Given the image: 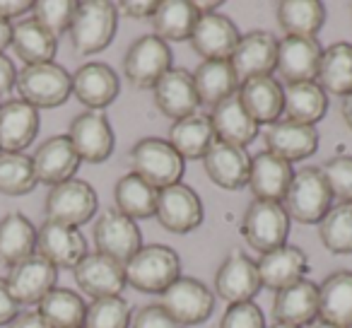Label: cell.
Wrapping results in <instances>:
<instances>
[{
    "instance_id": "6da1fadb",
    "label": "cell",
    "mask_w": 352,
    "mask_h": 328,
    "mask_svg": "<svg viewBox=\"0 0 352 328\" xmlns=\"http://www.w3.org/2000/svg\"><path fill=\"white\" fill-rule=\"evenodd\" d=\"M123 268L126 283L145 294H162L176 278H182V259L164 244H142Z\"/></svg>"
},
{
    "instance_id": "7a4b0ae2",
    "label": "cell",
    "mask_w": 352,
    "mask_h": 328,
    "mask_svg": "<svg viewBox=\"0 0 352 328\" xmlns=\"http://www.w3.org/2000/svg\"><path fill=\"white\" fill-rule=\"evenodd\" d=\"M118 30V10L109 0H82L70 25V44L75 54L94 56L113 41Z\"/></svg>"
},
{
    "instance_id": "3957f363",
    "label": "cell",
    "mask_w": 352,
    "mask_h": 328,
    "mask_svg": "<svg viewBox=\"0 0 352 328\" xmlns=\"http://www.w3.org/2000/svg\"><path fill=\"white\" fill-rule=\"evenodd\" d=\"M131 167L133 174H138L147 184H152L157 191H162L166 186L182 184L184 172H186V160L169 145V140L142 138L131 150Z\"/></svg>"
},
{
    "instance_id": "277c9868",
    "label": "cell",
    "mask_w": 352,
    "mask_h": 328,
    "mask_svg": "<svg viewBox=\"0 0 352 328\" xmlns=\"http://www.w3.org/2000/svg\"><path fill=\"white\" fill-rule=\"evenodd\" d=\"M331 206L333 193L323 179L321 167L297 169L283 198V208L287 210L289 220H297L302 225H318Z\"/></svg>"
},
{
    "instance_id": "5b68a950",
    "label": "cell",
    "mask_w": 352,
    "mask_h": 328,
    "mask_svg": "<svg viewBox=\"0 0 352 328\" xmlns=\"http://www.w3.org/2000/svg\"><path fill=\"white\" fill-rule=\"evenodd\" d=\"M20 99L34 109H56L73 94V75L58 63L25 65L15 83Z\"/></svg>"
},
{
    "instance_id": "8992f818",
    "label": "cell",
    "mask_w": 352,
    "mask_h": 328,
    "mask_svg": "<svg viewBox=\"0 0 352 328\" xmlns=\"http://www.w3.org/2000/svg\"><path fill=\"white\" fill-rule=\"evenodd\" d=\"M160 307L179 326H198L206 323L215 311V292L198 278L182 275L162 292Z\"/></svg>"
},
{
    "instance_id": "52a82bcc",
    "label": "cell",
    "mask_w": 352,
    "mask_h": 328,
    "mask_svg": "<svg viewBox=\"0 0 352 328\" xmlns=\"http://www.w3.org/2000/svg\"><path fill=\"white\" fill-rule=\"evenodd\" d=\"M289 215L283 203L275 201H251L241 220V237L251 249L268 254L273 249L287 244L289 237Z\"/></svg>"
},
{
    "instance_id": "ba28073f",
    "label": "cell",
    "mask_w": 352,
    "mask_h": 328,
    "mask_svg": "<svg viewBox=\"0 0 352 328\" xmlns=\"http://www.w3.org/2000/svg\"><path fill=\"white\" fill-rule=\"evenodd\" d=\"M99 208L97 191L89 182L82 179H70L58 186H51L44 201V215L49 222L78 227L89 222Z\"/></svg>"
},
{
    "instance_id": "9c48e42d",
    "label": "cell",
    "mask_w": 352,
    "mask_h": 328,
    "mask_svg": "<svg viewBox=\"0 0 352 328\" xmlns=\"http://www.w3.org/2000/svg\"><path fill=\"white\" fill-rule=\"evenodd\" d=\"M171 68V49L155 34H142L123 56V75L135 89H152Z\"/></svg>"
},
{
    "instance_id": "30bf717a",
    "label": "cell",
    "mask_w": 352,
    "mask_h": 328,
    "mask_svg": "<svg viewBox=\"0 0 352 328\" xmlns=\"http://www.w3.org/2000/svg\"><path fill=\"white\" fill-rule=\"evenodd\" d=\"M155 217L171 234H188L203 225L206 210H203L201 196L182 182L162 188L160 198H157Z\"/></svg>"
},
{
    "instance_id": "8fae6325",
    "label": "cell",
    "mask_w": 352,
    "mask_h": 328,
    "mask_svg": "<svg viewBox=\"0 0 352 328\" xmlns=\"http://www.w3.org/2000/svg\"><path fill=\"white\" fill-rule=\"evenodd\" d=\"M68 138L80 162H89V164L107 162L116 145V135H113L109 116L104 111H89V109L70 121Z\"/></svg>"
},
{
    "instance_id": "7c38bea8",
    "label": "cell",
    "mask_w": 352,
    "mask_h": 328,
    "mask_svg": "<svg viewBox=\"0 0 352 328\" xmlns=\"http://www.w3.org/2000/svg\"><path fill=\"white\" fill-rule=\"evenodd\" d=\"M92 237L99 254L109 256L118 263H126L142 246V232L138 222L118 212L116 208H109L97 217Z\"/></svg>"
},
{
    "instance_id": "4fadbf2b",
    "label": "cell",
    "mask_w": 352,
    "mask_h": 328,
    "mask_svg": "<svg viewBox=\"0 0 352 328\" xmlns=\"http://www.w3.org/2000/svg\"><path fill=\"white\" fill-rule=\"evenodd\" d=\"M275 63H278V36L265 30L241 34L239 44L230 58V65L234 68L239 85L251 78L273 75Z\"/></svg>"
},
{
    "instance_id": "5bb4252c",
    "label": "cell",
    "mask_w": 352,
    "mask_h": 328,
    "mask_svg": "<svg viewBox=\"0 0 352 328\" xmlns=\"http://www.w3.org/2000/svg\"><path fill=\"white\" fill-rule=\"evenodd\" d=\"M323 46L309 36H283L278 41V63L275 70L287 85L316 83Z\"/></svg>"
},
{
    "instance_id": "9a60e30c",
    "label": "cell",
    "mask_w": 352,
    "mask_h": 328,
    "mask_svg": "<svg viewBox=\"0 0 352 328\" xmlns=\"http://www.w3.org/2000/svg\"><path fill=\"white\" fill-rule=\"evenodd\" d=\"M261 287L263 285H261L256 261L249 259L244 251H232L215 273V294L230 304L254 302Z\"/></svg>"
},
{
    "instance_id": "2e32d148",
    "label": "cell",
    "mask_w": 352,
    "mask_h": 328,
    "mask_svg": "<svg viewBox=\"0 0 352 328\" xmlns=\"http://www.w3.org/2000/svg\"><path fill=\"white\" fill-rule=\"evenodd\" d=\"M73 275H75V283H78L80 292H85L92 299L121 297L123 287L128 285L123 263L99 254V251L85 256L73 268Z\"/></svg>"
},
{
    "instance_id": "e0dca14e",
    "label": "cell",
    "mask_w": 352,
    "mask_h": 328,
    "mask_svg": "<svg viewBox=\"0 0 352 328\" xmlns=\"http://www.w3.org/2000/svg\"><path fill=\"white\" fill-rule=\"evenodd\" d=\"M36 254L56 268H75L89 251L87 239L78 227L44 220L36 230Z\"/></svg>"
},
{
    "instance_id": "ac0fdd59",
    "label": "cell",
    "mask_w": 352,
    "mask_h": 328,
    "mask_svg": "<svg viewBox=\"0 0 352 328\" xmlns=\"http://www.w3.org/2000/svg\"><path fill=\"white\" fill-rule=\"evenodd\" d=\"M152 97H155V107L160 109L162 116L171 118V121L191 116L201 107L196 85H193V75L186 68L166 70L152 87Z\"/></svg>"
},
{
    "instance_id": "d6986e66",
    "label": "cell",
    "mask_w": 352,
    "mask_h": 328,
    "mask_svg": "<svg viewBox=\"0 0 352 328\" xmlns=\"http://www.w3.org/2000/svg\"><path fill=\"white\" fill-rule=\"evenodd\" d=\"M56 280H58V268L51 265L46 259H41L39 254H34L22 263L12 265L6 283L12 299L20 307L22 304L30 307V304H39L56 287Z\"/></svg>"
},
{
    "instance_id": "ffe728a7",
    "label": "cell",
    "mask_w": 352,
    "mask_h": 328,
    "mask_svg": "<svg viewBox=\"0 0 352 328\" xmlns=\"http://www.w3.org/2000/svg\"><path fill=\"white\" fill-rule=\"evenodd\" d=\"M239 39V27L230 17L222 12H210L198 17L188 41L203 61H230Z\"/></svg>"
},
{
    "instance_id": "44dd1931",
    "label": "cell",
    "mask_w": 352,
    "mask_h": 328,
    "mask_svg": "<svg viewBox=\"0 0 352 328\" xmlns=\"http://www.w3.org/2000/svg\"><path fill=\"white\" fill-rule=\"evenodd\" d=\"M121 92V78L109 63H85L73 75V94L89 111H102Z\"/></svg>"
},
{
    "instance_id": "7402d4cb",
    "label": "cell",
    "mask_w": 352,
    "mask_h": 328,
    "mask_svg": "<svg viewBox=\"0 0 352 328\" xmlns=\"http://www.w3.org/2000/svg\"><path fill=\"white\" fill-rule=\"evenodd\" d=\"M32 167H34L39 184L58 186V184L75 179L80 157L68 135H54L36 147V152L32 155Z\"/></svg>"
},
{
    "instance_id": "603a6c76",
    "label": "cell",
    "mask_w": 352,
    "mask_h": 328,
    "mask_svg": "<svg viewBox=\"0 0 352 328\" xmlns=\"http://www.w3.org/2000/svg\"><path fill=\"white\" fill-rule=\"evenodd\" d=\"M203 167L215 186L225 191H239L249 184L251 155L246 152V147H234L215 140L203 157Z\"/></svg>"
},
{
    "instance_id": "cb8c5ba5",
    "label": "cell",
    "mask_w": 352,
    "mask_h": 328,
    "mask_svg": "<svg viewBox=\"0 0 352 328\" xmlns=\"http://www.w3.org/2000/svg\"><path fill=\"white\" fill-rule=\"evenodd\" d=\"M41 126L39 109L22 99L0 104V152H25L36 140Z\"/></svg>"
},
{
    "instance_id": "d4e9b609",
    "label": "cell",
    "mask_w": 352,
    "mask_h": 328,
    "mask_svg": "<svg viewBox=\"0 0 352 328\" xmlns=\"http://www.w3.org/2000/svg\"><path fill=\"white\" fill-rule=\"evenodd\" d=\"M265 147L268 152L278 155L285 162H302L318 150V131L316 126H304V123L280 118L273 126L265 128Z\"/></svg>"
},
{
    "instance_id": "484cf974",
    "label": "cell",
    "mask_w": 352,
    "mask_h": 328,
    "mask_svg": "<svg viewBox=\"0 0 352 328\" xmlns=\"http://www.w3.org/2000/svg\"><path fill=\"white\" fill-rule=\"evenodd\" d=\"M256 268H258L261 285L278 292V289L289 287V285L307 278L309 259L304 249L285 244L280 249L268 251V254H261V259L256 261Z\"/></svg>"
},
{
    "instance_id": "4316f807",
    "label": "cell",
    "mask_w": 352,
    "mask_h": 328,
    "mask_svg": "<svg viewBox=\"0 0 352 328\" xmlns=\"http://www.w3.org/2000/svg\"><path fill=\"white\" fill-rule=\"evenodd\" d=\"M294 177V169L289 162L280 160L278 155L263 150L258 155L251 157V169H249V184L256 201H275L283 203L287 186Z\"/></svg>"
},
{
    "instance_id": "83f0119b",
    "label": "cell",
    "mask_w": 352,
    "mask_h": 328,
    "mask_svg": "<svg viewBox=\"0 0 352 328\" xmlns=\"http://www.w3.org/2000/svg\"><path fill=\"white\" fill-rule=\"evenodd\" d=\"M239 99L258 126H273L285 113V87L273 75L251 78L239 85Z\"/></svg>"
},
{
    "instance_id": "f1b7e54d",
    "label": "cell",
    "mask_w": 352,
    "mask_h": 328,
    "mask_svg": "<svg viewBox=\"0 0 352 328\" xmlns=\"http://www.w3.org/2000/svg\"><path fill=\"white\" fill-rule=\"evenodd\" d=\"M210 123L215 131V140L227 142L234 147H246L258 138L261 126L249 116V111L241 104L239 94L225 99L210 111Z\"/></svg>"
},
{
    "instance_id": "f546056e",
    "label": "cell",
    "mask_w": 352,
    "mask_h": 328,
    "mask_svg": "<svg viewBox=\"0 0 352 328\" xmlns=\"http://www.w3.org/2000/svg\"><path fill=\"white\" fill-rule=\"evenodd\" d=\"M273 316L278 323H292V326H309L318 318V285L311 280L283 287L273 297Z\"/></svg>"
},
{
    "instance_id": "4dcf8cb0",
    "label": "cell",
    "mask_w": 352,
    "mask_h": 328,
    "mask_svg": "<svg viewBox=\"0 0 352 328\" xmlns=\"http://www.w3.org/2000/svg\"><path fill=\"white\" fill-rule=\"evenodd\" d=\"M318 318L352 328V270H336L318 285Z\"/></svg>"
},
{
    "instance_id": "1f68e13d",
    "label": "cell",
    "mask_w": 352,
    "mask_h": 328,
    "mask_svg": "<svg viewBox=\"0 0 352 328\" xmlns=\"http://www.w3.org/2000/svg\"><path fill=\"white\" fill-rule=\"evenodd\" d=\"M275 20L285 36L318 39V32L326 25V6L318 0H280L275 6Z\"/></svg>"
},
{
    "instance_id": "d6a6232c",
    "label": "cell",
    "mask_w": 352,
    "mask_h": 328,
    "mask_svg": "<svg viewBox=\"0 0 352 328\" xmlns=\"http://www.w3.org/2000/svg\"><path fill=\"white\" fill-rule=\"evenodd\" d=\"M10 46L25 65H41L54 63V56L58 51V39L51 32H46L34 17H30V20H20L12 25Z\"/></svg>"
},
{
    "instance_id": "836d02e7",
    "label": "cell",
    "mask_w": 352,
    "mask_h": 328,
    "mask_svg": "<svg viewBox=\"0 0 352 328\" xmlns=\"http://www.w3.org/2000/svg\"><path fill=\"white\" fill-rule=\"evenodd\" d=\"M212 142H215V131H212L208 113L196 111L191 116L174 121L169 128V145L184 160H203Z\"/></svg>"
},
{
    "instance_id": "e575fe53",
    "label": "cell",
    "mask_w": 352,
    "mask_h": 328,
    "mask_svg": "<svg viewBox=\"0 0 352 328\" xmlns=\"http://www.w3.org/2000/svg\"><path fill=\"white\" fill-rule=\"evenodd\" d=\"M191 75L198 99L210 109L239 92V78H236L230 61H203Z\"/></svg>"
},
{
    "instance_id": "d590c367",
    "label": "cell",
    "mask_w": 352,
    "mask_h": 328,
    "mask_svg": "<svg viewBox=\"0 0 352 328\" xmlns=\"http://www.w3.org/2000/svg\"><path fill=\"white\" fill-rule=\"evenodd\" d=\"M36 254V227L22 212L0 220V263L12 268Z\"/></svg>"
},
{
    "instance_id": "8d00e7d4",
    "label": "cell",
    "mask_w": 352,
    "mask_h": 328,
    "mask_svg": "<svg viewBox=\"0 0 352 328\" xmlns=\"http://www.w3.org/2000/svg\"><path fill=\"white\" fill-rule=\"evenodd\" d=\"M198 10L191 0H160L152 15V34L162 41H188L198 22Z\"/></svg>"
},
{
    "instance_id": "74e56055",
    "label": "cell",
    "mask_w": 352,
    "mask_h": 328,
    "mask_svg": "<svg viewBox=\"0 0 352 328\" xmlns=\"http://www.w3.org/2000/svg\"><path fill=\"white\" fill-rule=\"evenodd\" d=\"M318 87L326 94L347 97L352 94V44L336 41L321 54V65L316 75Z\"/></svg>"
},
{
    "instance_id": "f35d334b",
    "label": "cell",
    "mask_w": 352,
    "mask_h": 328,
    "mask_svg": "<svg viewBox=\"0 0 352 328\" xmlns=\"http://www.w3.org/2000/svg\"><path fill=\"white\" fill-rule=\"evenodd\" d=\"M157 198H160V191L133 172L118 179L116 188H113L116 210L123 212V215L131 217V220H135V222L147 220V217H155Z\"/></svg>"
},
{
    "instance_id": "ab89813d",
    "label": "cell",
    "mask_w": 352,
    "mask_h": 328,
    "mask_svg": "<svg viewBox=\"0 0 352 328\" xmlns=\"http://www.w3.org/2000/svg\"><path fill=\"white\" fill-rule=\"evenodd\" d=\"M328 111V94L318 83H297L285 87V118L316 126Z\"/></svg>"
},
{
    "instance_id": "60d3db41",
    "label": "cell",
    "mask_w": 352,
    "mask_h": 328,
    "mask_svg": "<svg viewBox=\"0 0 352 328\" xmlns=\"http://www.w3.org/2000/svg\"><path fill=\"white\" fill-rule=\"evenodd\" d=\"M36 307H39L36 311L51 328H82L85 311H87V304L75 289L58 287V285Z\"/></svg>"
},
{
    "instance_id": "b9f144b4",
    "label": "cell",
    "mask_w": 352,
    "mask_h": 328,
    "mask_svg": "<svg viewBox=\"0 0 352 328\" xmlns=\"http://www.w3.org/2000/svg\"><path fill=\"white\" fill-rule=\"evenodd\" d=\"M321 244L331 254H352V203H336L318 222Z\"/></svg>"
},
{
    "instance_id": "7bdbcfd3",
    "label": "cell",
    "mask_w": 352,
    "mask_h": 328,
    "mask_svg": "<svg viewBox=\"0 0 352 328\" xmlns=\"http://www.w3.org/2000/svg\"><path fill=\"white\" fill-rule=\"evenodd\" d=\"M36 174L32 157L25 152H0V193L27 196L36 188Z\"/></svg>"
},
{
    "instance_id": "ee69618b",
    "label": "cell",
    "mask_w": 352,
    "mask_h": 328,
    "mask_svg": "<svg viewBox=\"0 0 352 328\" xmlns=\"http://www.w3.org/2000/svg\"><path fill=\"white\" fill-rule=\"evenodd\" d=\"M133 309L123 297L92 299L85 311L82 328H131Z\"/></svg>"
},
{
    "instance_id": "f6af8a7d",
    "label": "cell",
    "mask_w": 352,
    "mask_h": 328,
    "mask_svg": "<svg viewBox=\"0 0 352 328\" xmlns=\"http://www.w3.org/2000/svg\"><path fill=\"white\" fill-rule=\"evenodd\" d=\"M32 12H34V20L58 39L63 32H70L78 3L75 0H36Z\"/></svg>"
},
{
    "instance_id": "bcb514c9",
    "label": "cell",
    "mask_w": 352,
    "mask_h": 328,
    "mask_svg": "<svg viewBox=\"0 0 352 328\" xmlns=\"http://www.w3.org/2000/svg\"><path fill=\"white\" fill-rule=\"evenodd\" d=\"M321 174L338 203H352V155H336L321 167Z\"/></svg>"
},
{
    "instance_id": "7dc6e473",
    "label": "cell",
    "mask_w": 352,
    "mask_h": 328,
    "mask_svg": "<svg viewBox=\"0 0 352 328\" xmlns=\"http://www.w3.org/2000/svg\"><path fill=\"white\" fill-rule=\"evenodd\" d=\"M220 328H268L265 314L256 302L230 304L220 318Z\"/></svg>"
},
{
    "instance_id": "c3c4849f",
    "label": "cell",
    "mask_w": 352,
    "mask_h": 328,
    "mask_svg": "<svg viewBox=\"0 0 352 328\" xmlns=\"http://www.w3.org/2000/svg\"><path fill=\"white\" fill-rule=\"evenodd\" d=\"M131 328H182V326L160 304H145V307L133 311Z\"/></svg>"
},
{
    "instance_id": "681fc988",
    "label": "cell",
    "mask_w": 352,
    "mask_h": 328,
    "mask_svg": "<svg viewBox=\"0 0 352 328\" xmlns=\"http://www.w3.org/2000/svg\"><path fill=\"white\" fill-rule=\"evenodd\" d=\"M118 10V15L131 17V20H152L160 0H121V3H113Z\"/></svg>"
},
{
    "instance_id": "f907efd6",
    "label": "cell",
    "mask_w": 352,
    "mask_h": 328,
    "mask_svg": "<svg viewBox=\"0 0 352 328\" xmlns=\"http://www.w3.org/2000/svg\"><path fill=\"white\" fill-rule=\"evenodd\" d=\"M17 314H20V304L12 299L6 280L0 278V326H8Z\"/></svg>"
},
{
    "instance_id": "816d5d0a",
    "label": "cell",
    "mask_w": 352,
    "mask_h": 328,
    "mask_svg": "<svg viewBox=\"0 0 352 328\" xmlns=\"http://www.w3.org/2000/svg\"><path fill=\"white\" fill-rule=\"evenodd\" d=\"M32 8H34L32 0H0V17L12 22L25 15V12H30Z\"/></svg>"
},
{
    "instance_id": "f5cc1de1",
    "label": "cell",
    "mask_w": 352,
    "mask_h": 328,
    "mask_svg": "<svg viewBox=\"0 0 352 328\" xmlns=\"http://www.w3.org/2000/svg\"><path fill=\"white\" fill-rule=\"evenodd\" d=\"M17 83V70H15V63L8 58L6 54H0V94L10 92Z\"/></svg>"
},
{
    "instance_id": "db71d44e",
    "label": "cell",
    "mask_w": 352,
    "mask_h": 328,
    "mask_svg": "<svg viewBox=\"0 0 352 328\" xmlns=\"http://www.w3.org/2000/svg\"><path fill=\"white\" fill-rule=\"evenodd\" d=\"M8 328H51V326L41 318L39 311H22L8 323Z\"/></svg>"
},
{
    "instance_id": "11a10c76",
    "label": "cell",
    "mask_w": 352,
    "mask_h": 328,
    "mask_svg": "<svg viewBox=\"0 0 352 328\" xmlns=\"http://www.w3.org/2000/svg\"><path fill=\"white\" fill-rule=\"evenodd\" d=\"M193 8L198 10V15H210V12H220L222 0H212V3H206V0H191Z\"/></svg>"
},
{
    "instance_id": "9f6ffc18",
    "label": "cell",
    "mask_w": 352,
    "mask_h": 328,
    "mask_svg": "<svg viewBox=\"0 0 352 328\" xmlns=\"http://www.w3.org/2000/svg\"><path fill=\"white\" fill-rule=\"evenodd\" d=\"M10 39H12V22L0 17V54L10 46Z\"/></svg>"
},
{
    "instance_id": "6f0895ef",
    "label": "cell",
    "mask_w": 352,
    "mask_h": 328,
    "mask_svg": "<svg viewBox=\"0 0 352 328\" xmlns=\"http://www.w3.org/2000/svg\"><path fill=\"white\" fill-rule=\"evenodd\" d=\"M340 113H342V121H345V126L352 131V94H347V97H342Z\"/></svg>"
},
{
    "instance_id": "680465c9",
    "label": "cell",
    "mask_w": 352,
    "mask_h": 328,
    "mask_svg": "<svg viewBox=\"0 0 352 328\" xmlns=\"http://www.w3.org/2000/svg\"><path fill=\"white\" fill-rule=\"evenodd\" d=\"M304 328H340V326H336V323L323 321V318H316V321H311V323H309V326H304Z\"/></svg>"
},
{
    "instance_id": "91938a15",
    "label": "cell",
    "mask_w": 352,
    "mask_h": 328,
    "mask_svg": "<svg viewBox=\"0 0 352 328\" xmlns=\"http://www.w3.org/2000/svg\"><path fill=\"white\" fill-rule=\"evenodd\" d=\"M270 328H302V326H292V323H278V321H275Z\"/></svg>"
}]
</instances>
